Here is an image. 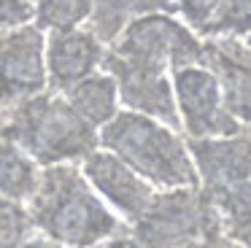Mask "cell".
<instances>
[{
  "label": "cell",
  "mask_w": 251,
  "mask_h": 248,
  "mask_svg": "<svg viewBox=\"0 0 251 248\" xmlns=\"http://www.w3.org/2000/svg\"><path fill=\"white\" fill-rule=\"evenodd\" d=\"M46 78V35L35 25L0 32V111L44 95Z\"/></svg>",
  "instance_id": "obj_6"
},
{
  "label": "cell",
  "mask_w": 251,
  "mask_h": 248,
  "mask_svg": "<svg viewBox=\"0 0 251 248\" xmlns=\"http://www.w3.org/2000/svg\"><path fill=\"white\" fill-rule=\"evenodd\" d=\"M65 100L95 129L105 127L119 113L116 111L119 108V92H116V81L108 73H92L89 78L73 86L71 92H65Z\"/></svg>",
  "instance_id": "obj_11"
},
{
  "label": "cell",
  "mask_w": 251,
  "mask_h": 248,
  "mask_svg": "<svg viewBox=\"0 0 251 248\" xmlns=\"http://www.w3.org/2000/svg\"><path fill=\"white\" fill-rule=\"evenodd\" d=\"M35 224L30 210L17 199L0 197V248H22L33 237Z\"/></svg>",
  "instance_id": "obj_15"
},
{
  "label": "cell",
  "mask_w": 251,
  "mask_h": 248,
  "mask_svg": "<svg viewBox=\"0 0 251 248\" xmlns=\"http://www.w3.org/2000/svg\"><path fill=\"white\" fill-rule=\"evenodd\" d=\"M22 248H65V246H60L54 240H44V237H30Z\"/></svg>",
  "instance_id": "obj_19"
},
{
  "label": "cell",
  "mask_w": 251,
  "mask_h": 248,
  "mask_svg": "<svg viewBox=\"0 0 251 248\" xmlns=\"http://www.w3.org/2000/svg\"><path fill=\"white\" fill-rule=\"evenodd\" d=\"M33 16V0H0V30L25 27Z\"/></svg>",
  "instance_id": "obj_17"
},
{
  "label": "cell",
  "mask_w": 251,
  "mask_h": 248,
  "mask_svg": "<svg viewBox=\"0 0 251 248\" xmlns=\"http://www.w3.org/2000/svg\"><path fill=\"white\" fill-rule=\"evenodd\" d=\"M246 46H249V49H251V32H249V43H246Z\"/></svg>",
  "instance_id": "obj_21"
},
{
  "label": "cell",
  "mask_w": 251,
  "mask_h": 248,
  "mask_svg": "<svg viewBox=\"0 0 251 248\" xmlns=\"http://www.w3.org/2000/svg\"><path fill=\"white\" fill-rule=\"evenodd\" d=\"M27 210L35 229L65 248H95L122 232L119 219L71 162L41 170L38 189L30 197Z\"/></svg>",
  "instance_id": "obj_1"
},
{
  "label": "cell",
  "mask_w": 251,
  "mask_h": 248,
  "mask_svg": "<svg viewBox=\"0 0 251 248\" xmlns=\"http://www.w3.org/2000/svg\"><path fill=\"white\" fill-rule=\"evenodd\" d=\"M0 138L17 143L41 167L84 159L100 146L98 129L57 92H44L0 111Z\"/></svg>",
  "instance_id": "obj_2"
},
{
  "label": "cell",
  "mask_w": 251,
  "mask_h": 248,
  "mask_svg": "<svg viewBox=\"0 0 251 248\" xmlns=\"http://www.w3.org/2000/svg\"><path fill=\"white\" fill-rule=\"evenodd\" d=\"M98 143L119 156L132 173L159 189H200L186 143L157 119L143 113H116L98 129Z\"/></svg>",
  "instance_id": "obj_3"
},
{
  "label": "cell",
  "mask_w": 251,
  "mask_h": 248,
  "mask_svg": "<svg viewBox=\"0 0 251 248\" xmlns=\"http://www.w3.org/2000/svg\"><path fill=\"white\" fill-rule=\"evenodd\" d=\"M251 32V0H219L202 35L238 38Z\"/></svg>",
  "instance_id": "obj_14"
},
{
  "label": "cell",
  "mask_w": 251,
  "mask_h": 248,
  "mask_svg": "<svg viewBox=\"0 0 251 248\" xmlns=\"http://www.w3.org/2000/svg\"><path fill=\"white\" fill-rule=\"evenodd\" d=\"M100 248H135V243H132V237H114L111 243H105Z\"/></svg>",
  "instance_id": "obj_20"
},
{
  "label": "cell",
  "mask_w": 251,
  "mask_h": 248,
  "mask_svg": "<svg viewBox=\"0 0 251 248\" xmlns=\"http://www.w3.org/2000/svg\"><path fill=\"white\" fill-rule=\"evenodd\" d=\"M81 175L89 181V186L98 189L119 213H125L130 221H138L154 199V186L146 183L138 173H132L119 156H114L105 149H95L89 156L81 159Z\"/></svg>",
  "instance_id": "obj_8"
},
{
  "label": "cell",
  "mask_w": 251,
  "mask_h": 248,
  "mask_svg": "<svg viewBox=\"0 0 251 248\" xmlns=\"http://www.w3.org/2000/svg\"><path fill=\"white\" fill-rule=\"evenodd\" d=\"M173 97L181 127L192 140L240 135V122L227 113L219 81L205 65H186L173 70Z\"/></svg>",
  "instance_id": "obj_5"
},
{
  "label": "cell",
  "mask_w": 251,
  "mask_h": 248,
  "mask_svg": "<svg viewBox=\"0 0 251 248\" xmlns=\"http://www.w3.org/2000/svg\"><path fill=\"white\" fill-rule=\"evenodd\" d=\"M202 65L216 75L227 113L251 124V49L235 38H208Z\"/></svg>",
  "instance_id": "obj_9"
},
{
  "label": "cell",
  "mask_w": 251,
  "mask_h": 248,
  "mask_svg": "<svg viewBox=\"0 0 251 248\" xmlns=\"http://www.w3.org/2000/svg\"><path fill=\"white\" fill-rule=\"evenodd\" d=\"M176 11L184 14V19L195 27L197 32H205L208 22H211L213 11H216L219 0H173Z\"/></svg>",
  "instance_id": "obj_16"
},
{
  "label": "cell",
  "mask_w": 251,
  "mask_h": 248,
  "mask_svg": "<svg viewBox=\"0 0 251 248\" xmlns=\"http://www.w3.org/2000/svg\"><path fill=\"white\" fill-rule=\"evenodd\" d=\"M38 30H73L89 19V0H33Z\"/></svg>",
  "instance_id": "obj_13"
},
{
  "label": "cell",
  "mask_w": 251,
  "mask_h": 248,
  "mask_svg": "<svg viewBox=\"0 0 251 248\" xmlns=\"http://www.w3.org/2000/svg\"><path fill=\"white\" fill-rule=\"evenodd\" d=\"M105 46L84 27L54 30L46 38V78L51 92L65 95L98 70Z\"/></svg>",
  "instance_id": "obj_10"
},
{
  "label": "cell",
  "mask_w": 251,
  "mask_h": 248,
  "mask_svg": "<svg viewBox=\"0 0 251 248\" xmlns=\"http://www.w3.org/2000/svg\"><path fill=\"white\" fill-rule=\"evenodd\" d=\"M195 162L197 178L208 197L251 183V138L229 135V138H202L186 143Z\"/></svg>",
  "instance_id": "obj_7"
},
{
  "label": "cell",
  "mask_w": 251,
  "mask_h": 248,
  "mask_svg": "<svg viewBox=\"0 0 251 248\" xmlns=\"http://www.w3.org/2000/svg\"><path fill=\"white\" fill-rule=\"evenodd\" d=\"M197 248H240V246L229 240V237L224 235V232H213V235H208Z\"/></svg>",
  "instance_id": "obj_18"
},
{
  "label": "cell",
  "mask_w": 251,
  "mask_h": 248,
  "mask_svg": "<svg viewBox=\"0 0 251 248\" xmlns=\"http://www.w3.org/2000/svg\"><path fill=\"white\" fill-rule=\"evenodd\" d=\"M103 59L143 73L168 75V70L176 68L202 65V43L168 14H146L127 22L122 35L103 51Z\"/></svg>",
  "instance_id": "obj_4"
},
{
  "label": "cell",
  "mask_w": 251,
  "mask_h": 248,
  "mask_svg": "<svg viewBox=\"0 0 251 248\" xmlns=\"http://www.w3.org/2000/svg\"><path fill=\"white\" fill-rule=\"evenodd\" d=\"M41 181L38 162L30 159L17 143L0 138V197L25 202L35 194Z\"/></svg>",
  "instance_id": "obj_12"
}]
</instances>
